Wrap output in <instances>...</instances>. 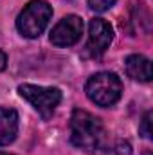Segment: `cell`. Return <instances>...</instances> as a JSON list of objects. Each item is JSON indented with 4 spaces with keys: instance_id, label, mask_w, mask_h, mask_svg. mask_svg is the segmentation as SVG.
Returning <instances> with one entry per match:
<instances>
[{
    "instance_id": "cell-1",
    "label": "cell",
    "mask_w": 153,
    "mask_h": 155,
    "mask_svg": "<svg viewBox=\"0 0 153 155\" xmlns=\"http://www.w3.org/2000/svg\"><path fill=\"white\" fill-rule=\"evenodd\" d=\"M70 141L72 144L88 153H94L105 146L106 130L101 119L86 110L76 108L70 117Z\"/></svg>"
},
{
    "instance_id": "cell-2",
    "label": "cell",
    "mask_w": 153,
    "mask_h": 155,
    "mask_svg": "<svg viewBox=\"0 0 153 155\" xmlns=\"http://www.w3.org/2000/svg\"><path fill=\"white\" fill-rule=\"evenodd\" d=\"M85 92L92 103L99 107H112L121 99L122 83L114 72H99L86 81Z\"/></svg>"
},
{
    "instance_id": "cell-3",
    "label": "cell",
    "mask_w": 153,
    "mask_h": 155,
    "mask_svg": "<svg viewBox=\"0 0 153 155\" xmlns=\"http://www.w3.org/2000/svg\"><path fill=\"white\" fill-rule=\"evenodd\" d=\"M52 18V7L45 0L29 2L16 18V29L25 38H38Z\"/></svg>"
},
{
    "instance_id": "cell-4",
    "label": "cell",
    "mask_w": 153,
    "mask_h": 155,
    "mask_svg": "<svg viewBox=\"0 0 153 155\" xmlns=\"http://www.w3.org/2000/svg\"><path fill=\"white\" fill-rule=\"evenodd\" d=\"M18 94L24 99H27L43 119H49L52 116L56 107L61 101V92L58 88H47V87H36V85H20Z\"/></svg>"
},
{
    "instance_id": "cell-5",
    "label": "cell",
    "mask_w": 153,
    "mask_h": 155,
    "mask_svg": "<svg viewBox=\"0 0 153 155\" xmlns=\"http://www.w3.org/2000/svg\"><path fill=\"white\" fill-rule=\"evenodd\" d=\"M83 35V20L76 15H67L50 31V41L56 47H70L79 41Z\"/></svg>"
},
{
    "instance_id": "cell-6",
    "label": "cell",
    "mask_w": 153,
    "mask_h": 155,
    "mask_svg": "<svg viewBox=\"0 0 153 155\" xmlns=\"http://www.w3.org/2000/svg\"><path fill=\"white\" fill-rule=\"evenodd\" d=\"M114 40L112 25L103 18H94L88 24V41H86V52L90 56H101L108 45Z\"/></svg>"
},
{
    "instance_id": "cell-7",
    "label": "cell",
    "mask_w": 153,
    "mask_h": 155,
    "mask_svg": "<svg viewBox=\"0 0 153 155\" xmlns=\"http://www.w3.org/2000/svg\"><path fill=\"white\" fill-rule=\"evenodd\" d=\"M18 114L13 108L0 107V146H7L16 139Z\"/></svg>"
},
{
    "instance_id": "cell-8",
    "label": "cell",
    "mask_w": 153,
    "mask_h": 155,
    "mask_svg": "<svg viewBox=\"0 0 153 155\" xmlns=\"http://www.w3.org/2000/svg\"><path fill=\"white\" fill-rule=\"evenodd\" d=\"M124 69H126V74L132 78V79H135V81H144V83H148V81H151V61L148 60V58H144V56H141V54H132V56H128L126 58V61H124Z\"/></svg>"
},
{
    "instance_id": "cell-9",
    "label": "cell",
    "mask_w": 153,
    "mask_h": 155,
    "mask_svg": "<svg viewBox=\"0 0 153 155\" xmlns=\"http://www.w3.org/2000/svg\"><path fill=\"white\" fill-rule=\"evenodd\" d=\"M115 4V0H88V7L96 13H105Z\"/></svg>"
},
{
    "instance_id": "cell-10",
    "label": "cell",
    "mask_w": 153,
    "mask_h": 155,
    "mask_svg": "<svg viewBox=\"0 0 153 155\" xmlns=\"http://www.w3.org/2000/svg\"><path fill=\"white\" fill-rule=\"evenodd\" d=\"M139 134L144 139H151V112L144 114L142 121H141V126H139Z\"/></svg>"
},
{
    "instance_id": "cell-11",
    "label": "cell",
    "mask_w": 153,
    "mask_h": 155,
    "mask_svg": "<svg viewBox=\"0 0 153 155\" xmlns=\"http://www.w3.org/2000/svg\"><path fill=\"white\" fill-rule=\"evenodd\" d=\"M108 155H133V152H132V146H130L128 143L119 141L114 148L110 150V153H108Z\"/></svg>"
},
{
    "instance_id": "cell-12",
    "label": "cell",
    "mask_w": 153,
    "mask_h": 155,
    "mask_svg": "<svg viewBox=\"0 0 153 155\" xmlns=\"http://www.w3.org/2000/svg\"><path fill=\"white\" fill-rule=\"evenodd\" d=\"M5 65H7V56H5V52L0 51V72L5 69Z\"/></svg>"
},
{
    "instance_id": "cell-13",
    "label": "cell",
    "mask_w": 153,
    "mask_h": 155,
    "mask_svg": "<svg viewBox=\"0 0 153 155\" xmlns=\"http://www.w3.org/2000/svg\"><path fill=\"white\" fill-rule=\"evenodd\" d=\"M0 155H11V153H4V152H0Z\"/></svg>"
}]
</instances>
